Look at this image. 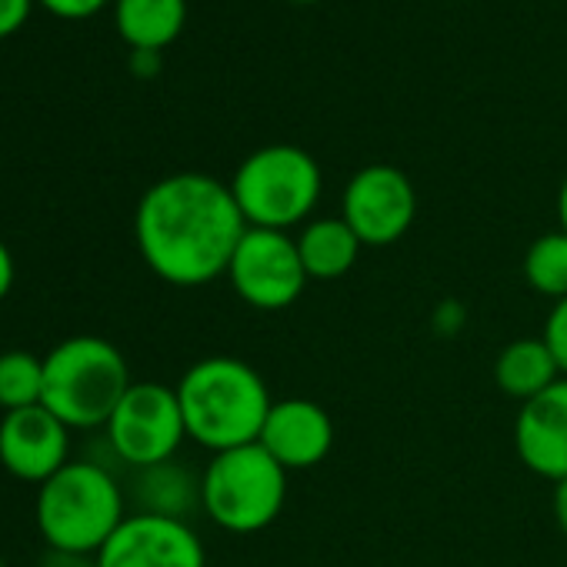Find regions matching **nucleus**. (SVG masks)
Masks as SVG:
<instances>
[{
  "label": "nucleus",
  "mask_w": 567,
  "mask_h": 567,
  "mask_svg": "<svg viewBox=\"0 0 567 567\" xmlns=\"http://www.w3.org/2000/svg\"><path fill=\"white\" fill-rule=\"evenodd\" d=\"M44 398V358L31 351L0 354V411H24Z\"/></svg>",
  "instance_id": "obj_19"
},
{
  "label": "nucleus",
  "mask_w": 567,
  "mask_h": 567,
  "mask_svg": "<svg viewBox=\"0 0 567 567\" xmlns=\"http://www.w3.org/2000/svg\"><path fill=\"white\" fill-rule=\"evenodd\" d=\"M124 517V487L101 461H68L38 491V530L48 550L97 554Z\"/></svg>",
  "instance_id": "obj_4"
},
{
  "label": "nucleus",
  "mask_w": 567,
  "mask_h": 567,
  "mask_svg": "<svg viewBox=\"0 0 567 567\" xmlns=\"http://www.w3.org/2000/svg\"><path fill=\"white\" fill-rule=\"evenodd\" d=\"M97 567H207V550L187 520L134 511L97 550Z\"/></svg>",
  "instance_id": "obj_10"
},
{
  "label": "nucleus",
  "mask_w": 567,
  "mask_h": 567,
  "mask_svg": "<svg viewBox=\"0 0 567 567\" xmlns=\"http://www.w3.org/2000/svg\"><path fill=\"white\" fill-rule=\"evenodd\" d=\"M321 164L295 144H267L240 161L230 194L247 227L291 230L305 227L321 200Z\"/></svg>",
  "instance_id": "obj_5"
},
{
  "label": "nucleus",
  "mask_w": 567,
  "mask_h": 567,
  "mask_svg": "<svg viewBox=\"0 0 567 567\" xmlns=\"http://www.w3.org/2000/svg\"><path fill=\"white\" fill-rule=\"evenodd\" d=\"M34 0H0V38L18 34L31 18Z\"/></svg>",
  "instance_id": "obj_22"
},
{
  "label": "nucleus",
  "mask_w": 567,
  "mask_h": 567,
  "mask_svg": "<svg viewBox=\"0 0 567 567\" xmlns=\"http://www.w3.org/2000/svg\"><path fill=\"white\" fill-rule=\"evenodd\" d=\"M161 68V51H131V71L137 78H154Z\"/></svg>",
  "instance_id": "obj_25"
},
{
  "label": "nucleus",
  "mask_w": 567,
  "mask_h": 567,
  "mask_svg": "<svg viewBox=\"0 0 567 567\" xmlns=\"http://www.w3.org/2000/svg\"><path fill=\"white\" fill-rule=\"evenodd\" d=\"M257 444L284 471H311L334 447V421L321 404L308 398L274 401Z\"/></svg>",
  "instance_id": "obj_12"
},
{
  "label": "nucleus",
  "mask_w": 567,
  "mask_h": 567,
  "mask_svg": "<svg viewBox=\"0 0 567 567\" xmlns=\"http://www.w3.org/2000/svg\"><path fill=\"white\" fill-rule=\"evenodd\" d=\"M557 220H560V230L567 234V177L557 190Z\"/></svg>",
  "instance_id": "obj_27"
},
{
  "label": "nucleus",
  "mask_w": 567,
  "mask_h": 567,
  "mask_svg": "<svg viewBox=\"0 0 567 567\" xmlns=\"http://www.w3.org/2000/svg\"><path fill=\"white\" fill-rule=\"evenodd\" d=\"M114 21L131 51H164L187 21V0H117Z\"/></svg>",
  "instance_id": "obj_17"
},
{
  "label": "nucleus",
  "mask_w": 567,
  "mask_h": 567,
  "mask_svg": "<svg viewBox=\"0 0 567 567\" xmlns=\"http://www.w3.org/2000/svg\"><path fill=\"white\" fill-rule=\"evenodd\" d=\"M14 277H18V267H14V254L11 247L0 240V301H4L14 288Z\"/></svg>",
  "instance_id": "obj_24"
},
{
  "label": "nucleus",
  "mask_w": 567,
  "mask_h": 567,
  "mask_svg": "<svg viewBox=\"0 0 567 567\" xmlns=\"http://www.w3.org/2000/svg\"><path fill=\"white\" fill-rule=\"evenodd\" d=\"M298 240L301 264L308 270V280H341L354 270L361 257V237L348 227V220L338 217H311Z\"/></svg>",
  "instance_id": "obj_14"
},
{
  "label": "nucleus",
  "mask_w": 567,
  "mask_h": 567,
  "mask_svg": "<svg viewBox=\"0 0 567 567\" xmlns=\"http://www.w3.org/2000/svg\"><path fill=\"white\" fill-rule=\"evenodd\" d=\"M174 391L187 437L210 454L257 444L274 408L267 381L247 361L227 354L190 364Z\"/></svg>",
  "instance_id": "obj_2"
},
{
  "label": "nucleus",
  "mask_w": 567,
  "mask_h": 567,
  "mask_svg": "<svg viewBox=\"0 0 567 567\" xmlns=\"http://www.w3.org/2000/svg\"><path fill=\"white\" fill-rule=\"evenodd\" d=\"M44 11H51L54 18H68V21H84L94 18L107 0H41Z\"/></svg>",
  "instance_id": "obj_21"
},
{
  "label": "nucleus",
  "mask_w": 567,
  "mask_h": 567,
  "mask_svg": "<svg viewBox=\"0 0 567 567\" xmlns=\"http://www.w3.org/2000/svg\"><path fill=\"white\" fill-rule=\"evenodd\" d=\"M550 511H554V520H557L560 534L567 537V477L554 484V494H550Z\"/></svg>",
  "instance_id": "obj_26"
},
{
  "label": "nucleus",
  "mask_w": 567,
  "mask_h": 567,
  "mask_svg": "<svg viewBox=\"0 0 567 567\" xmlns=\"http://www.w3.org/2000/svg\"><path fill=\"white\" fill-rule=\"evenodd\" d=\"M341 217L364 247H391L417 217V190L401 167L368 164L348 181L341 194Z\"/></svg>",
  "instance_id": "obj_9"
},
{
  "label": "nucleus",
  "mask_w": 567,
  "mask_h": 567,
  "mask_svg": "<svg viewBox=\"0 0 567 567\" xmlns=\"http://www.w3.org/2000/svg\"><path fill=\"white\" fill-rule=\"evenodd\" d=\"M298 4H315V0H298Z\"/></svg>",
  "instance_id": "obj_28"
},
{
  "label": "nucleus",
  "mask_w": 567,
  "mask_h": 567,
  "mask_svg": "<svg viewBox=\"0 0 567 567\" xmlns=\"http://www.w3.org/2000/svg\"><path fill=\"white\" fill-rule=\"evenodd\" d=\"M544 344L550 348L557 368H560V378H567V298L564 301H554L547 321H544Z\"/></svg>",
  "instance_id": "obj_20"
},
{
  "label": "nucleus",
  "mask_w": 567,
  "mask_h": 567,
  "mask_svg": "<svg viewBox=\"0 0 567 567\" xmlns=\"http://www.w3.org/2000/svg\"><path fill=\"white\" fill-rule=\"evenodd\" d=\"M71 461V427L44 404L8 411L0 421V464L18 481L44 484Z\"/></svg>",
  "instance_id": "obj_11"
},
{
  "label": "nucleus",
  "mask_w": 567,
  "mask_h": 567,
  "mask_svg": "<svg viewBox=\"0 0 567 567\" xmlns=\"http://www.w3.org/2000/svg\"><path fill=\"white\" fill-rule=\"evenodd\" d=\"M234 295L254 311H288L308 288V270L298 254V240L288 230L247 227L227 274Z\"/></svg>",
  "instance_id": "obj_8"
},
{
  "label": "nucleus",
  "mask_w": 567,
  "mask_h": 567,
  "mask_svg": "<svg viewBox=\"0 0 567 567\" xmlns=\"http://www.w3.org/2000/svg\"><path fill=\"white\" fill-rule=\"evenodd\" d=\"M288 474L260 444L220 451L200 474V511L220 530L257 534L280 517Z\"/></svg>",
  "instance_id": "obj_6"
},
{
  "label": "nucleus",
  "mask_w": 567,
  "mask_h": 567,
  "mask_svg": "<svg viewBox=\"0 0 567 567\" xmlns=\"http://www.w3.org/2000/svg\"><path fill=\"white\" fill-rule=\"evenodd\" d=\"M131 494H134L137 511H144V514L187 520V514L194 507H200V477L190 474L177 461H161V464L134 471Z\"/></svg>",
  "instance_id": "obj_15"
},
{
  "label": "nucleus",
  "mask_w": 567,
  "mask_h": 567,
  "mask_svg": "<svg viewBox=\"0 0 567 567\" xmlns=\"http://www.w3.org/2000/svg\"><path fill=\"white\" fill-rule=\"evenodd\" d=\"M104 434L114 457L134 471L174 461V454L187 441L177 391L157 381H134L114 408Z\"/></svg>",
  "instance_id": "obj_7"
},
{
  "label": "nucleus",
  "mask_w": 567,
  "mask_h": 567,
  "mask_svg": "<svg viewBox=\"0 0 567 567\" xmlns=\"http://www.w3.org/2000/svg\"><path fill=\"white\" fill-rule=\"evenodd\" d=\"M524 280L540 298L564 301L567 298V234L547 230L524 250Z\"/></svg>",
  "instance_id": "obj_18"
},
{
  "label": "nucleus",
  "mask_w": 567,
  "mask_h": 567,
  "mask_svg": "<svg viewBox=\"0 0 567 567\" xmlns=\"http://www.w3.org/2000/svg\"><path fill=\"white\" fill-rule=\"evenodd\" d=\"M41 567H97V554H68V550H48Z\"/></svg>",
  "instance_id": "obj_23"
},
{
  "label": "nucleus",
  "mask_w": 567,
  "mask_h": 567,
  "mask_svg": "<svg viewBox=\"0 0 567 567\" xmlns=\"http://www.w3.org/2000/svg\"><path fill=\"white\" fill-rule=\"evenodd\" d=\"M494 381L497 388L514 398V401H530L540 391H547L550 384L560 381V368L550 354V348L544 344V338H520L511 341L507 348H501L497 361H494Z\"/></svg>",
  "instance_id": "obj_16"
},
{
  "label": "nucleus",
  "mask_w": 567,
  "mask_h": 567,
  "mask_svg": "<svg viewBox=\"0 0 567 567\" xmlns=\"http://www.w3.org/2000/svg\"><path fill=\"white\" fill-rule=\"evenodd\" d=\"M131 384V368L117 344L97 334H78L48 351L41 404L71 431H94L107 427Z\"/></svg>",
  "instance_id": "obj_3"
},
{
  "label": "nucleus",
  "mask_w": 567,
  "mask_h": 567,
  "mask_svg": "<svg viewBox=\"0 0 567 567\" xmlns=\"http://www.w3.org/2000/svg\"><path fill=\"white\" fill-rule=\"evenodd\" d=\"M247 220L210 174L184 171L144 190L134 210V240L144 264L174 288H204L227 274Z\"/></svg>",
  "instance_id": "obj_1"
},
{
  "label": "nucleus",
  "mask_w": 567,
  "mask_h": 567,
  "mask_svg": "<svg viewBox=\"0 0 567 567\" xmlns=\"http://www.w3.org/2000/svg\"><path fill=\"white\" fill-rule=\"evenodd\" d=\"M514 447L520 464L537 477L554 484L567 477V378L520 404Z\"/></svg>",
  "instance_id": "obj_13"
}]
</instances>
